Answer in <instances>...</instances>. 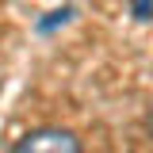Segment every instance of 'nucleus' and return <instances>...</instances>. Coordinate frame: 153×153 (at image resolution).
Here are the masks:
<instances>
[{
  "mask_svg": "<svg viewBox=\"0 0 153 153\" xmlns=\"http://www.w3.org/2000/svg\"><path fill=\"white\" fill-rule=\"evenodd\" d=\"M12 153H84L80 138L73 130H61V126H38V130L23 134Z\"/></svg>",
  "mask_w": 153,
  "mask_h": 153,
  "instance_id": "obj_1",
  "label": "nucleus"
},
{
  "mask_svg": "<svg viewBox=\"0 0 153 153\" xmlns=\"http://www.w3.org/2000/svg\"><path fill=\"white\" fill-rule=\"evenodd\" d=\"M69 16H73V8H61V12H50V19H42V23H38V31H54L57 23H65Z\"/></svg>",
  "mask_w": 153,
  "mask_h": 153,
  "instance_id": "obj_2",
  "label": "nucleus"
},
{
  "mask_svg": "<svg viewBox=\"0 0 153 153\" xmlns=\"http://www.w3.org/2000/svg\"><path fill=\"white\" fill-rule=\"evenodd\" d=\"M134 16H138V19H149L153 16V0H134Z\"/></svg>",
  "mask_w": 153,
  "mask_h": 153,
  "instance_id": "obj_3",
  "label": "nucleus"
},
{
  "mask_svg": "<svg viewBox=\"0 0 153 153\" xmlns=\"http://www.w3.org/2000/svg\"><path fill=\"white\" fill-rule=\"evenodd\" d=\"M146 126H149V134H153V107H149V115H146Z\"/></svg>",
  "mask_w": 153,
  "mask_h": 153,
  "instance_id": "obj_4",
  "label": "nucleus"
}]
</instances>
